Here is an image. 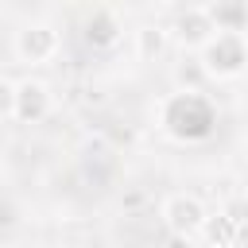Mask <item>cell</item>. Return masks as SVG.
Segmentation results:
<instances>
[{
	"instance_id": "cell-1",
	"label": "cell",
	"mask_w": 248,
	"mask_h": 248,
	"mask_svg": "<svg viewBox=\"0 0 248 248\" xmlns=\"http://www.w3.org/2000/svg\"><path fill=\"white\" fill-rule=\"evenodd\" d=\"M155 116H159V128L178 143H202L217 132V108L205 93L174 89L155 105Z\"/></svg>"
},
{
	"instance_id": "cell-2",
	"label": "cell",
	"mask_w": 248,
	"mask_h": 248,
	"mask_svg": "<svg viewBox=\"0 0 248 248\" xmlns=\"http://www.w3.org/2000/svg\"><path fill=\"white\" fill-rule=\"evenodd\" d=\"M198 62L205 66L209 81H232L248 70V35L240 31H217L202 50Z\"/></svg>"
},
{
	"instance_id": "cell-3",
	"label": "cell",
	"mask_w": 248,
	"mask_h": 248,
	"mask_svg": "<svg viewBox=\"0 0 248 248\" xmlns=\"http://www.w3.org/2000/svg\"><path fill=\"white\" fill-rule=\"evenodd\" d=\"M58 46H62V35H58V27L46 23V19H27V23L12 35V50H16V58L27 62V66H46V62H54Z\"/></svg>"
},
{
	"instance_id": "cell-4",
	"label": "cell",
	"mask_w": 248,
	"mask_h": 248,
	"mask_svg": "<svg viewBox=\"0 0 248 248\" xmlns=\"http://www.w3.org/2000/svg\"><path fill=\"white\" fill-rule=\"evenodd\" d=\"M205 217H209V209L202 205L198 194H170L163 202V225L170 229V236H194L198 240Z\"/></svg>"
},
{
	"instance_id": "cell-5",
	"label": "cell",
	"mask_w": 248,
	"mask_h": 248,
	"mask_svg": "<svg viewBox=\"0 0 248 248\" xmlns=\"http://www.w3.org/2000/svg\"><path fill=\"white\" fill-rule=\"evenodd\" d=\"M167 31H170V39H174L182 50H202V46L217 35V23H213L209 8H186V12L174 16V23H170Z\"/></svg>"
},
{
	"instance_id": "cell-6",
	"label": "cell",
	"mask_w": 248,
	"mask_h": 248,
	"mask_svg": "<svg viewBox=\"0 0 248 248\" xmlns=\"http://www.w3.org/2000/svg\"><path fill=\"white\" fill-rule=\"evenodd\" d=\"M50 89L43 85V81H35V78H23V81H16V120L19 124H39V120H46V112H50Z\"/></svg>"
},
{
	"instance_id": "cell-7",
	"label": "cell",
	"mask_w": 248,
	"mask_h": 248,
	"mask_svg": "<svg viewBox=\"0 0 248 248\" xmlns=\"http://www.w3.org/2000/svg\"><path fill=\"white\" fill-rule=\"evenodd\" d=\"M120 35H124V27H120V16H116L112 8H93V12L85 16V23H81V39H85L93 50L116 46Z\"/></svg>"
},
{
	"instance_id": "cell-8",
	"label": "cell",
	"mask_w": 248,
	"mask_h": 248,
	"mask_svg": "<svg viewBox=\"0 0 248 248\" xmlns=\"http://www.w3.org/2000/svg\"><path fill=\"white\" fill-rule=\"evenodd\" d=\"M240 232H244V229H236V225L217 209V213H209V217H205V225H202V232H198V236H202V244H205V248H236Z\"/></svg>"
},
{
	"instance_id": "cell-9",
	"label": "cell",
	"mask_w": 248,
	"mask_h": 248,
	"mask_svg": "<svg viewBox=\"0 0 248 248\" xmlns=\"http://www.w3.org/2000/svg\"><path fill=\"white\" fill-rule=\"evenodd\" d=\"M167 43H170V31H167V27L143 23V27L136 31V58H140V62H155V58H163Z\"/></svg>"
},
{
	"instance_id": "cell-10",
	"label": "cell",
	"mask_w": 248,
	"mask_h": 248,
	"mask_svg": "<svg viewBox=\"0 0 248 248\" xmlns=\"http://www.w3.org/2000/svg\"><path fill=\"white\" fill-rule=\"evenodd\" d=\"M205 81H209V74H205V66H202L198 58H182V62L174 66V89H182V93H202Z\"/></svg>"
},
{
	"instance_id": "cell-11",
	"label": "cell",
	"mask_w": 248,
	"mask_h": 248,
	"mask_svg": "<svg viewBox=\"0 0 248 248\" xmlns=\"http://www.w3.org/2000/svg\"><path fill=\"white\" fill-rule=\"evenodd\" d=\"M209 16L217 31H240L244 35V4H209Z\"/></svg>"
},
{
	"instance_id": "cell-12",
	"label": "cell",
	"mask_w": 248,
	"mask_h": 248,
	"mask_svg": "<svg viewBox=\"0 0 248 248\" xmlns=\"http://www.w3.org/2000/svg\"><path fill=\"white\" fill-rule=\"evenodd\" d=\"M221 213H225L236 229H244V225H248V198H229V202L221 205Z\"/></svg>"
},
{
	"instance_id": "cell-13",
	"label": "cell",
	"mask_w": 248,
	"mask_h": 248,
	"mask_svg": "<svg viewBox=\"0 0 248 248\" xmlns=\"http://www.w3.org/2000/svg\"><path fill=\"white\" fill-rule=\"evenodd\" d=\"M16 116V81H4L0 78V120Z\"/></svg>"
},
{
	"instance_id": "cell-14",
	"label": "cell",
	"mask_w": 248,
	"mask_h": 248,
	"mask_svg": "<svg viewBox=\"0 0 248 248\" xmlns=\"http://www.w3.org/2000/svg\"><path fill=\"white\" fill-rule=\"evenodd\" d=\"M167 248H198V240H194V236H170Z\"/></svg>"
},
{
	"instance_id": "cell-15",
	"label": "cell",
	"mask_w": 248,
	"mask_h": 248,
	"mask_svg": "<svg viewBox=\"0 0 248 248\" xmlns=\"http://www.w3.org/2000/svg\"><path fill=\"white\" fill-rule=\"evenodd\" d=\"M244 35H248V4H244Z\"/></svg>"
}]
</instances>
